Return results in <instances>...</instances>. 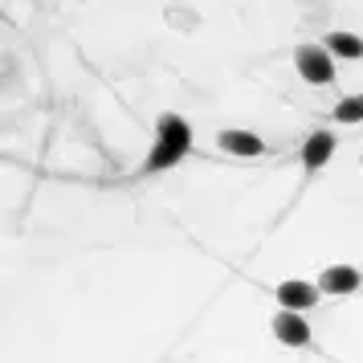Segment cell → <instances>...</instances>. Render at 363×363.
I'll return each mask as SVG.
<instances>
[{"mask_svg": "<svg viewBox=\"0 0 363 363\" xmlns=\"http://www.w3.org/2000/svg\"><path fill=\"white\" fill-rule=\"evenodd\" d=\"M192 151V127L184 115H160L155 123V143H151V155L143 160V172L155 176V172H167L176 167Z\"/></svg>", "mask_w": 363, "mask_h": 363, "instance_id": "1", "label": "cell"}, {"mask_svg": "<svg viewBox=\"0 0 363 363\" xmlns=\"http://www.w3.org/2000/svg\"><path fill=\"white\" fill-rule=\"evenodd\" d=\"M294 66H298V74H302L311 86L335 82V57H330L323 45H298V50H294Z\"/></svg>", "mask_w": 363, "mask_h": 363, "instance_id": "2", "label": "cell"}, {"mask_svg": "<svg viewBox=\"0 0 363 363\" xmlns=\"http://www.w3.org/2000/svg\"><path fill=\"white\" fill-rule=\"evenodd\" d=\"M269 330H274L278 343H286V347H306L311 343V327H306V318L294 314V311H278L274 323H269Z\"/></svg>", "mask_w": 363, "mask_h": 363, "instance_id": "3", "label": "cell"}, {"mask_svg": "<svg viewBox=\"0 0 363 363\" xmlns=\"http://www.w3.org/2000/svg\"><path fill=\"white\" fill-rule=\"evenodd\" d=\"M278 302H281V311H311V306H318V286H311V281H281L278 286Z\"/></svg>", "mask_w": 363, "mask_h": 363, "instance_id": "4", "label": "cell"}, {"mask_svg": "<svg viewBox=\"0 0 363 363\" xmlns=\"http://www.w3.org/2000/svg\"><path fill=\"white\" fill-rule=\"evenodd\" d=\"M359 281H363V274L355 265H330L318 278V294H355Z\"/></svg>", "mask_w": 363, "mask_h": 363, "instance_id": "5", "label": "cell"}, {"mask_svg": "<svg viewBox=\"0 0 363 363\" xmlns=\"http://www.w3.org/2000/svg\"><path fill=\"white\" fill-rule=\"evenodd\" d=\"M330 155H335V135L330 131L306 135V143H302V151H298V160H302L306 172H318L323 164H330Z\"/></svg>", "mask_w": 363, "mask_h": 363, "instance_id": "6", "label": "cell"}, {"mask_svg": "<svg viewBox=\"0 0 363 363\" xmlns=\"http://www.w3.org/2000/svg\"><path fill=\"white\" fill-rule=\"evenodd\" d=\"M216 143L229 155H262L265 151V139H257L253 131H237V127H225V131L216 135Z\"/></svg>", "mask_w": 363, "mask_h": 363, "instance_id": "7", "label": "cell"}, {"mask_svg": "<svg viewBox=\"0 0 363 363\" xmlns=\"http://www.w3.org/2000/svg\"><path fill=\"white\" fill-rule=\"evenodd\" d=\"M323 50L330 57H363V41L355 33H343V29H335V33L323 37Z\"/></svg>", "mask_w": 363, "mask_h": 363, "instance_id": "8", "label": "cell"}, {"mask_svg": "<svg viewBox=\"0 0 363 363\" xmlns=\"http://www.w3.org/2000/svg\"><path fill=\"white\" fill-rule=\"evenodd\" d=\"M335 118H339V123H363V94H347V99H339Z\"/></svg>", "mask_w": 363, "mask_h": 363, "instance_id": "9", "label": "cell"}]
</instances>
